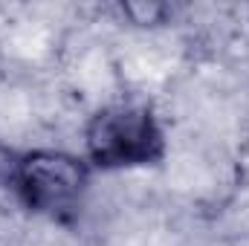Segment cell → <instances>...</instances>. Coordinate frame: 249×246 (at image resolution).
<instances>
[{
  "label": "cell",
  "mask_w": 249,
  "mask_h": 246,
  "mask_svg": "<svg viewBox=\"0 0 249 246\" xmlns=\"http://www.w3.org/2000/svg\"><path fill=\"white\" fill-rule=\"evenodd\" d=\"M87 154L102 168L145 165L162 154V133L154 113L142 105H110L84 130Z\"/></svg>",
  "instance_id": "1"
},
{
  "label": "cell",
  "mask_w": 249,
  "mask_h": 246,
  "mask_svg": "<svg viewBox=\"0 0 249 246\" xmlns=\"http://www.w3.org/2000/svg\"><path fill=\"white\" fill-rule=\"evenodd\" d=\"M15 183L23 203L32 211L67 217L72 214L87 191V165L67 151H32L15 168Z\"/></svg>",
  "instance_id": "2"
},
{
  "label": "cell",
  "mask_w": 249,
  "mask_h": 246,
  "mask_svg": "<svg viewBox=\"0 0 249 246\" xmlns=\"http://www.w3.org/2000/svg\"><path fill=\"white\" fill-rule=\"evenodd\" d=\"M124 15H127L133 23H142V26H148V23H160V20H162V15H165V6L130 3V6H124Z\"/></svg>",
  "instance_id": "3"
}]
</instances>
